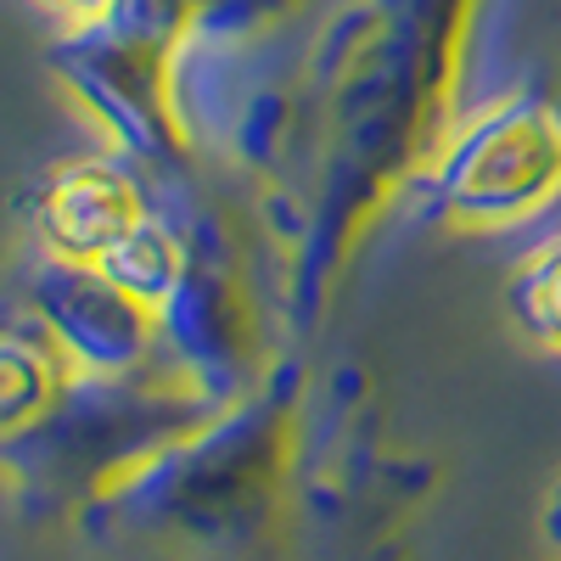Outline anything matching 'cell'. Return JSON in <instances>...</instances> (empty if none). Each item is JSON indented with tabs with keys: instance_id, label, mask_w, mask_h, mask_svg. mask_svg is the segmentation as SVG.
<instances>
[{
	"instance_id": "obj_8",
	"label": "cell",
	"mask_w": 561,
	"mask_h": 561,
	"mask_svg": "<svg viewBox=\"0 0 561 561\" xmlns=\"http://www.w3.org/2000/svg\"><path fill=\"white\" fill-rule=\"evenodd\" d=\"M45 7L62 12V18H68V28H79V23H96V18L113 7V0H45Z\"/></svg>"
},
{
	"instance_id": "obj_9",
	"label": "cell",
	"mask_w": 561,
	"mask_h": 561,
	"mask_svg": "<svg viewBox=\"0 0 561 561\" xmlns=\"http://www.w3.org/2000/svg\"><path fill=\"white\" fill-rule=\"evenodd\" d=\"M545 534H550V545L561 550V483H556V494H550V511H545Z\"/></svg>"
},
{
	"instance_id": "obj_1",
	"label": "cell",
	"mask_w": 561,
	"mask_h": 561,
	"mask_svg": "<svg viewBox=\"0 0 561 561\" xmlns=\"http://www.w3.org/2000/svg\"><path fill=\"white\" fill-rule=\"evenodd\" d=\"M444 203L472 225H511L561 192V118L539 102H500L455 135L438 163Z\"/></svg>"
},
{
	"instance_id": "obj_2",
	"label": "cell",
	"mask_w": 561,
	"mask_h": 561,
	"mask_svg": "<svg viewBox=\"0 0 561 561\" xmlns=\"http://www.w3.org/2000/svg\"><path fill=\"white\" fill-rule=\"evenodd\" d=\"M68 84L79 90V102L107 124V135L129 158H158L169 147V57L140 45L118 28L96 23H79L68 28L62 51H57Z\"/></svg>"
},
{
	"instance_id": "obj_4",
	"label": "cell",
	"mask_w": 561,
	"mask_h": 561,
	"mask_svg": "<svg viewBox=\"0 0 561 561\" xmlns=\"http://www.w3.org/2000/svg\"><path fill=\"white\" fill-rule=\"evenodd\" d=\"M140 214H147L140 208V192L118 163L79 158V163L51 174V185H45V197L34 208V225H39V242L51 248V259L102 264L129 237V225Z\"/></svg>"
},
{
	"instance_id": "obj_5",
	"label": "cell",
	"mask_w": 561,
	"mask_h": 561,
	"mask_svg": "<svg viewBox=\"0 0 561 561\" xmlns=\"http://www.w3.org/2000/svg\"><path fill=\"white\" fill-rule=\"evenodd\" d=\"M118 293H129L135 304H147L152 314L174 298V287L185 280V253H180V242H174V230L163 225V219H152V214H140L135 225H129V237L96 264Z\"/></svg>"
},
{
	"instance_id": "obj_3",
	"label": "cell",
	"mask_w": 561,
	"mask_h": 561,
	"mask_svg": "<svg viewBox=\"0 0 561 561\" xmlns=\"http://www.w3.org/2000/svg\"><path fill=\"white\" fill-rule=\"evenodd\" d=\"M39 320L57 354H68L79 370L118 377L158 337V314L118 293L96 264H51L39 275Z\"/></svg>"
},
{
	"instance_id": "obj_7",
	"label": "cell",
	"mask_w": 561,
	"mask_h": 561,
	"mask_svg": "<svg viewBox=\"0 0 561 561\" xmlns=\"http://www.w3.org/2000/svg\"><path fill=\"white\" fill-rule=\"evenodd\" d=\"M511 309H517L523 332L545 348H561V237L545 242L511 280Z\"/></svg>"
},
{
	"instance_id": "obj_6",
	"label": "cell",
	"mask_w": 561,
	"mask_h": 561,
	"mask_svg": "<svg viewBox=\"0 0 561 561\" xmlns=\"http://www.w3.org/2000/svg\"><path fill=\"white\" fill-rule=\"evenodd\" d=\"M51 393H57V365L45 343L0 337V433H23L51 404Z\"/></svg>"
}]
</instances>
